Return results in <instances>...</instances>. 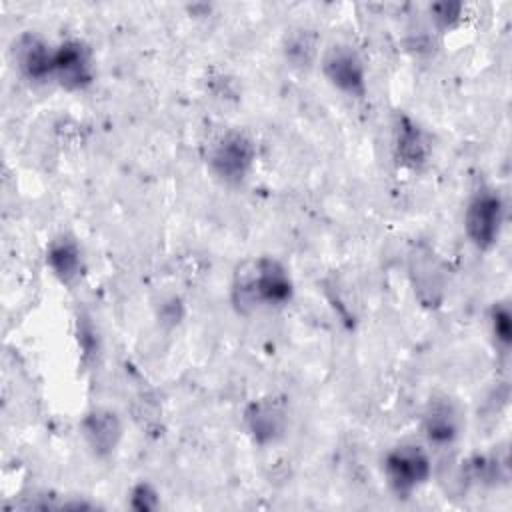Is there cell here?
Segmentation results:
<instances>
[{"label": "cell", "mask_w": 512, "mask_h": 512, "mask_svg": "<svg viewBox=\"0 0 512 512\" xmlns=\"http://www.w3.org/2000/svg\"><path fill=\"white\" fill-rule=\"evenodd\" d=\"M82 430L90 448L98 456H108L116 448L122 434L120 420L110 410H94L86 414L82 422Z\"/></svg>", "instance_id": "cell-8"}, {"label": "cell", "mask_w": 512, "mask_h": 512, "mask_svg": "<svg viewBox=\"0 0 512 512\" xmlns=\"http://www.w3.org/2000/svg\"><path fill=\"white\" fill-rule=\"evenodd\" d=\"M460 418L452 402L438 400L432 402L424 416V430L430 442L434 444H450L458 436Z\"/></svg>", "instance_id": "cell-9"}, {"label": "cell", "mask_w": 512, "mask_h": 512, "mask_svg": "<svg viewBox=\"0 0 512 512\" xmlns=\"http://www.w3.org/2000/svg\"><path fill=\"white\" fill-rule=\"evenodd\" d=\"M492 330L494 336L508 346L510 338H512V322H510V312L506 306H496L492 312Z\"/></svg>", "instance_id": "cell-15"}, {"label": "cell", "mask_w": 512, "mask_h": 512, "mask_svg": "<svg viewBox=\"0 0 512 512\" xmlns=\"http://www.w3.org/2000/svg\"><path fill=\"white\" fill-rule=\"evenodd\" d=\"M48 264L64 284L76 282L82 272V258H80L78 244L66 236L54 240L48 248Z\"/></svg>", "instance_id": "cell-10"}, {"label": "cell", "mask_w": 512, "mask_h": 512, "mask_svg": "<svg viewBox=\"0 0 512 512\" xmlns=\"http://www.w3.org/2000/svg\"><path fill=\"white\" fill-rule=\"evenodd\" d=\"M460 4L458 2H438L434 4L430 10L434 14V20L440 24V26H450L458 20V14H460Z\"/></svg>", "instance_id": "cell-16"}, {"label": "cell", "mask_w": 512, "mask_h": 512, "mask_svg": "<svg viewBox=\"0 0 512 512\" xmlns=\"http://www.w3.org/2000/svg\"><path fill=\"white\" fill-rule=\"evenodd\" d=\"M14 56L20 70L30 80L54 76V50L34 34H22L14 44Z\"/></svg>", "instance_id": "cell-7"}, {"label": "cell", "mask_w": 512, "mask_h": 512, "mask_svg": "<svg viewBox=\"0 0 512 512\" xmlns=\"http://www.w3.org/2000/svg\"><path fill=\"white\" fill-rule=\"evenodd\" d=\"M54 76L62 86L70 90L84 88L92 80V60L90 50L78 42L70 40L54 50Z\"/></svg>", "instance_id": "cell-6"}, {"label": "cell", "mask_w": 512, "mask_h": 512, "mask_svg": "<svg viewBox=\"0 0 512 512\" xmlns=\"http://www.w3.org/2000/svg\"><path fill=\"white\" fill-rule=\"evenodd\" d=\"M246 420H248L250 432L258 442L274 440L284 428L282 410L270 400L254 402L246 412Z\"/></svg>", "instance_id": "cell-11"}, {"label": "cell", "mask_w": 512, "mask_h": 512, "mask_svg": "<svg viewBox=\"0 0 512 512\" xmlns=\"http://www.w3.org/2000/svg\"><path fill=\"white\" fill-rule=\"evenodd\" d=\"M430 458L428 454L414 444H402L388 452L384 460V472L390 488L406 496L422 486L430 476Z\"/></svg>", "instance_id": "cell-2"}, {"label": "cell", "mask_w": 512, "mask_h": 512, "mask_svg": "<svg viewBox=\"0 0 512 512\" xmlns=\"http://www.w3.org/2000/svg\"><path fill=\"white\" fill-rule=\"evenodd\" d=\"M292 296V282L286 268L274 258H258L236 272L234 302L240 310L260 304H284Z\"/></svg>", "instance_id": "cell-1"}, {"label": "cell", "mask_w": 512, "mask_h": 512, "mask_svg": "<svg viewBox=\"0 0 512 512\" xmlns=\"http://www.w3.org/2000/svg\"><path fill=\"white\" fill-rule=\"evenodd\" d=\"M314 54H316V38L312 34H308L306 30H300L294 36H290V40L286 44V56L294 64H298V66L310 64Z\"/></svg>", "instance_id": "cell-13"}, {"label": "cell", "mask_w": 512, "mask_h": 512, "mask_svg": "<svg viewBox=\"0 0 512 512\" xmlns=\"http://www.w3.org/2000/svg\"><path fill=\"white\" fill-rule=\"evenodd\" d=\"M398 156L408 166H420L428 156V142L422 130L406 116L400 118L398 124Z\"/></svg>", "instance_id": "cell-12"}, {"label": "cell", "mask_w": 512, "mask_h": 512, "mask_svg": "<svg viewBox=\"0 0 512 512\" xmlns=\"http://www.w3.org/2000/svg\"><path fill=\"white\" fill-rule=\"evenodd\" d=\"M502 216H504V208L496 190H490V188L478 190L470 200L464 216L468 238L482 250L490 248L498 240Z\"/></svg>", "instance_id": "cell-3"}, {"label": "cell", "mask_w": 512, "mask_h": 512, "mask_svg": "<svg viewBox=\"0 0 512 512\" xmlns=\"http://www.w3.org/2000/svg\"><path fill=\"white\" fill-rule=\"evenodd\" d=\"M130 504L134 510H154L158 506V494L154 492V488L146 482L134 486L132 494H130Z\"/></svg>", "instance_id": "cell-14"}, {"label": "cell", "mask_w": 512, "mask_h": 512, "mask_svg": "<svg viewBox=\"0 0 512 512\" xmlns=\"http://www.w3.org/2000/svg\"><path fill=\"white\" fill-rule=\"evenodd\" d=\"M322 70L326 78L342 92L350 96H364V66L350 46L334 44L332 48H328L322 60Z\"/></svg>", "instance_id": "cell-5"}, {"label": "cell", "mask_w": 512, "mask_h": 512, "mask_svg": "<svg viewBox=\"0 0 512 512\" xmlns=\"http://www.w3.org/2000/svg\"><path fill=\"white\" fill-rule=\"evenodd\" d=\"M254 160V144L242 132H226L210 152V166L226 182H240Z\"/></svg>", "instance_id": "cell-4"}]
</instances>
